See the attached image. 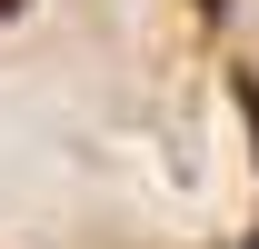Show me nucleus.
<instances>
[{"mask_svg": "<svg viewBox=\"0 0 259 249\" xmlns=\"http://www.w3.org/2000/svg\"><path fill=\"white\" fill-rule=\"evenodd\" d=\"M190 10H199V20H220V10H229V0H190Z\"/></svg>", "mask_w": 259, "mask_h": 249, "instance_id": "nucleus-2", "label": "nucleus"}, {"mask_svg": "<svg viewBox=\"0 0 259 249\" xmlns=\"http://www.w3.org/2000/svg\"><path fill=\"white\" fill-rule=\"evenodd\" d=\"M20 10H30V0H0V20H20Z\"/></svg>", "mask_w": 259, "mask_h": 249, "instance_id": "nucleus-3", "label": "nucleus"}, {"mask_svg": "<svg viewBox=\"0 0 259 249\" xmlns=\"http://www.w3.org/2000/svg\"><path fill=\"white\" fill-rule=\"evenodd\" d=\"M249 249H259V229H249Z\"/></svg>", "mask_w": 259, "mask_h": 249, "instance_id": "nucleus-4", "label": "nucleus"}, {"mask_svg": "<svg viewBox=\"0 0 259 249\" xmlns=\"http://www.w3.org/2000/svg\"><path fill=\"white\" fill-rule=\"evenodd\" d=\"M229 90H239V110H249V140H259V80H249V70H239Z\"/></svg>", "mask_w": 259, "mask_h": 249, "instance_id": "nucleus-1", "label": "nucleus"}]
</instances>
